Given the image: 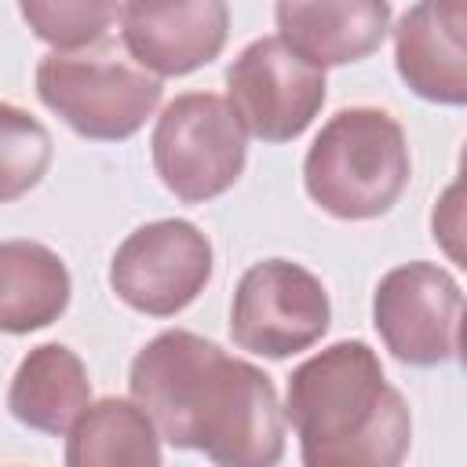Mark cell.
Masks as SVG:
<instances>
[{"instance_id": "6da1fadb", "label": "cell", "mask_w": 467, "mask_h": 467, "mask_svg": "<svg viewBox=\"0 0 467 467\" xmlns=\"http://www.w3.org/2000/svg\"><path fill=\"white\" fill-rule=\"evenodd\" d=\"M128 390L164 441L201 449L215 467H277L285 456V409L270 376L197 332L153 336L131 361Z\"/></svg>"}, {"instance_id": "7a4b0ae2", "label": "cell", "mask_w": 467, "mask_h": 467, "mask_svg": "<svg viewBox=\"0 0 467 467\" xmlns=\"http://www.w3.org/2000/svg\"><path fill=\"white\" fill-rule=\"evenodd\" d=\"M285 420L303 467H401L412 445L409 405L361 339L332 343L288 376Z\"/></svg>"}, {"instance_id": "3957f363", "label": "cell", "mask_w": 467, "mask_h": 467, "mask_svg": "<svg viewBox=\"0 0 467 467\" xmlns=\"http://www.w3.org/2000/svg\"><path fill=\"white\" fill-rule=\"evenodd\" d=\"M409 182V146L401 124L372 106L339 109L310 142L303 186L336 219H376L390 212Z\"/></svg>"}, {"instance_id": "277c9868", "label": "cell", "mask_w": 467, "mask_h": 467, "mask_svg": "<svg viewBox=\"0 0 467 467\" xmlns=\"http://www.w3.org/2000/svg\"><path fill=\"white\" fill-rule=\"evenodd\" d=\"M36 95L80 139H131L161 102V80L117 44L102 40L84 51H51L36 66Z\"/></svg>"}, {"instance_id": "5b68a950", "label": "cell", "mask_w": 467, "mask_h": 467, "mask_svg": "<svg viewBox=\"0 0 467 467\" xmlns=\"http://www.w3.org/2000/svg\"><path fill=\"white\" fill-rule=\"evenodd\" d=\"M153 168L161 182L186 204L226 193L244 171V128L230 102L212 91L175 95L157 117Z\"/></svg>"}, {"instance_id": "8992f818", "label": "cell", "mask_w": 467, "mask_h": 467, "mask_svg": "<svg viewBox=\"0 0 467 467\" xmlns=\"http://www.w3.org/2000/svg\"><path fill=\"white\" fill-rule=\"evenodd\" d=\"M328 292L306 266L263 259L252 263L237 281L230 336L241 350L281 361L314 347L328 332Z\"/></svg>"}, {"instance_id": "52a82bcc", "label": "cell", "mask_w": 467, "mask_h": 467, "mask_svg": "<svg viewBox=\"0 0 467 467\" xmlns=\"http://www.w3.org/2000/svg\"><path fill=\"white\" fill-rule=\"evenodd\" d=\"M226 102L244 135L292 142L325 106V69L292 51L281 33L259 36L226 69Z\"/></svg>"}, {"instance_id": "ba28073f", "label": "cell", "mask_w": 467, "mask_h": 467, "mask_svg": "<svg viewBox=\"0 0 467 467\" xmlns=\"http://www.w3.org/2000/svg\"><path fill=\"white\" fill-rule=\"evenodd\" d=\"M212 277V244L186 219H157L124 237L109 263V288L150 317L186 310Z\"/></svg>"}, {"instance_id": "9c48e42d", "label": "cell", "mask_w": 467, "mask_h": 467, "mask_svg": "<svg viewBox=\"0 0 467 467\" xmlns=\"http://www.w3.org/2000/svg\"><path fill=\"white\" fill-rule=\"evenodd\" d=\"M460 314V285L449 270L423 259L387 270L372 296V325L383 347L416 368L449 361L456 350Z\"/></svg>"}, {"instance_id": "30bf717a", "label": "cell", "mask_w": 467, "mask_h": 467, "mask_svg": "<svg viewBox=\"0 0 467 467\" xmlns=\"http://www.w3.org/2000/svg\"><path fill=\"white\" fill-rule=\"evenodd\" d=\"M230 11L219 0L124 4L120 40L128 55L153 77H182L219 58Z\"/></svg>"}, {"instance_id": "8fae6325", "label": "cell", "mask_w": 467, "mask_h": 467, "mask_svg": "<svg viewBox=\"0 0 467 467\" xmlns=\"http://www.w3.org/2000/svg\"><path fill=\"white\" fill-rule=\"evenodd\" d=\"M394 66L420 99L467 106V0L412 4L394 26Z\"/></svg>"}, {"instance_id": "7c38bea8", "label": "cell", "mask_w": 467, "mask_h": 467, "mask_svg": "<svg viewBox=\"0 0 467 467\" xmlns=\"http://www.w3.org/2000/svg\"><path fill=\"white\" fill-rule=\"evenodd\" d=\"M281 40L299 51L317 69L361 62L368 58L387 29H390V4L383 0H350V4H296L285 0L274 7Z\"/></svg>"}, {"instance_id": "4fadbf2b", "label": "cell", "mask_w": 467, "mask_h": 467, "mask_svg": "<svg viewBox=\"0 0 467 467\" xmlns=\"http://www.w3.org/2000/svg\"><path fill=\"white\" fill-rule=\"evenodd\" d=\"M7 409L18 423L44 434L73 431V423L91 409V379L84 361L62 343L33 347L15 368Z\"/></svg>"}, {"instance_id": "5bb4252c", "label": "cell", "mask_w": 467, "mask_h": 467, "mask_svg": "<svg viewBox=\"0 0 467 467\" xmlns=\"http://www.w3.org/2000/svg\"><path fill=\"white\" fill-rule=\"evenodd\" d=\"M69 306V270L40 241L0 244V328L36 332Z\"/></svg>"}, {"instance_id": "9a60e30c", "label": "cell", "mask_w": 467, "mask_h": 467, "mask_svg": "<svg viewBox=\"0 0 467 467\" xmlns=\"http://www.w3.org/2000/svg\"><path fill=\"white\" fill-rule=\"evenodd\" d=\"M66 467H161L157 423L135 401L102 398L73 423Z\"/></svg>"}, {"instance_id": "2e32d148", "label": "cell", "mask_w": 467, "mask_h": 467, "mask_svg": "<svg viewBox=\"0 0 467 467\" xmlns=\"http://www.w3.org/2000/svg\"><path fill=\"white\" fill-rule=\"evenodd\" d=\"M29 29L55 44V51H84L91 44H102L109 26L120 22L124 4L106 0H22L18 4Z\"/></svg>"}, {"instance_id": "e0dca14e", "label": "cell", "mask_w": 467, "mask_h": 467, "mask_svg": "<svg viewBox=\"0 0 467 467\" xmlns=\"http://www.w3.org/2000/svg\"><path fill=\"white\" fill-rule=\"evenodd\" d=\"M51 161V139L36 117L4 102L0 106V197L15 201L33 190Z\"/></svg>"}, {"instance_id": "ac0fdd59", "label": "cell", "mask_w": 467, "mask_h": 467, "mask_svg": "<svg viewBox=\"0 0 467 467\" xmlns=\"http://www.w3.org/2000/svg\"><path fill=\"white\" fill-rule=\"evenodd\" d=\"M431 237L460 270H467V193L456 182L445 186L431 208Z\"/></svg>"}, {"instance_id": "d6986e66", "label": "cell", "mask_w": 467, "mask_h": 467, "mask_svg": "<svg viewBox=\"0 0 467 467\" xmlns=\"http://www.w3.org/2000/svg\"><path fill=\"white\" fill-rule=\"evenodd\" d=\"M456 354H460V365L467 368V306L460 314V332H456Z\"/></svg>"}, {"instance_id": "ffe728a7", "label": "cell", "mask_w": 467, "mask_h": 467, "mask_svg": "<svg viewBox=\"0 0 467 467\" xmlns=\"http://www.w3.org/2000/svg\"><path fill=\"white\" fill-rule=\"evenodd\" d=\"M456 186L467 193V142H463V150H460V179H456Z\"/></svg>"}]
</instances>
